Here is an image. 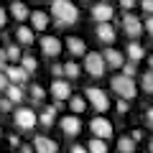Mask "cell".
<instances>
[{"instance_id": "obj_25", "label": "cell", "mask_w": 153, "mask_h": 153, "mask_svg": "<svg viewBox=\"0 0 153 153\" xmlns=\"http://www.w3.org/2000/svg\"><path fill=\"white\" fill-rule=\"evenodd\" d=\"M87 148H89V153H107V143L102 138H92Z\"/></svg>"}, {"instance_id": "obj_7", "label": "cell", "mask_w": 153, "mask_h": 153, "mask_svg": "<svg viewBox=\"0 0 153 153\" xmlns=\"http://www.w3.org/2000/svg\"><path fill=\"white\" fill-rule=\"evenodd\" d=\"M123 31H125L130 38H138L143 33V21L135 16V13L125 10V16H123Z\"/></svg>"}, {"instance_id": "obj_17", "label": "cell", "mask_w": 153, "mask_h": 153, "mask_svg": "<svg viewBox=\"0 0 153 153\" xmlns=\"http://www.w3.org/2000/svg\"><path fill=\"white\" fill-rule=\"evenodd\" d=\"M10 16L16 18V21H28V18H31V10L26 8V3H21V0H13V5H10Z\"/></svg>"}, {"instance_id": "obj_20", "label": "cell", "mask_w": 153, "mask_h": 153, "mask_svg": "<svg viewBox=\"0 0 153 153\" xmlns=\"http://www.w3.org/2000/svg\"><path fill=\"white\" fill-rule=\"evenodd\" d=\"M16 38L21 41L23 46H31V44H33V28H31V26H23V23H21V26L16 28Z\"/></svg>"}, {"instance_id": "obj_10", "label": "cell", "mask_w": 153, "mask_h": 153, "mask_svg": "<svg viewBox=\"0 0 153 153\" xmlns=\"http://www.w3.org/2000/svg\"><path fill=\"white\" fill-rule=\"evenodd\" d=\"M112 16H115V10H112L110 3H97V5L92 8V18L97 23H110V21H112Z\"/></svg>"}, {"instance_id": "obj_8", "label": "cell", "mask_w": 153, "mask_h": 153, "mask_svg": "<svg viewBox=\"0 0 153 153\" xmlns=\"http://www.w3.org/2000/svg\"><path fill=\"white\" fill-rule=\"evenodd\" d=\"M89 130H92L94 138H102V140H107V138H112V123L107 120V117H94L92 123H89Z\"/></svg>"}, {"instance_id": "obj_33", "label": "cell", "mask_w": 153, "mask_h": 153, "mask_svg": "<svg viewBox=\"0 0 153 153\" xmlns=\"http://www.w3.org/2000/svg\"><path fill=\"white\" fill-rule=\"evenodd\" d=\"M8 84H10L8 74H5V71H0V92H5V89H8Z\"/></svg>"}, {"instance_id": "obj_40", "label": "cell", "mask_w": 153, "mask_h": 153, "mask_svg": "<svg viewBox=\"0 0 153 153\" xmlns=\"http://www.w3.org/2000/svg\"><path fill=\"white\" fill-rule=\"evenodd\" d=\"M146 31L153 36V16H148V21H146Z\"/></svg>"}, {"instance_id": "obj_45", "label": "cell", "mask_w": 153, "mask_h": 153, "mask_svg": "<svg viewBox=\"0 0 153 153\" xmlns=\"http://www.w3.org/2000/svg\"><path fill=\"white\" fill-rule=\"evenodd\" d=\"M148 64H151V69H153V56H151V59H148Z\"/></svg>"}, {"instance_id": "obj_22", "label": "cell", "mask_w": 153, "mask_h": 153, "mask_svg": "<svg viewBox=\"0 0 153 153\" xmlns=\"http://www.w3.org/2000/svg\"><path fill=\"white\" fill-rule=\"evenodd\" d=\"M117 151L120 153H135V140H133V135H123L120 140H117Z\"/></svg>"}, {"instance_id": "obj_14", "label": "cell", "mask_w": 153, "mask_h": 153, "mask_svg": "<svg viewBox=\"0 0 153 153\" xmlns=\"http://www.w3.org/2000/svg\"><path fill=\"white\" fill-rule=\"evenodd\" d=\"M105 61H107L110 69H123V64H125V59H123V54L117 49H105Z\"/></svg>"}, {"instance_id": "obj_6", "label": "cell", "mask_w": 153, "mask_h": 153, "mask_svg": "<svg viewBox=\"0 0 153 153\" xmlns=\"http://www.w3.org/2000/svg\"><path fill=\"white\" fill-rule=\"evenodd\" d=\"M51 97H54L56 107H61V105L71 97V84L64 82V79H54V82H51Z\"/></svg>"}, {"instance_id": "obj_41", "label": "cell", "mask_w": 153, "mask_h": 153, "mask_svg": "<svg viewBox=\"0 0 153 153\" xmlns=\"http://www.w3.org/2000/svg\"><path fill=\"white\" fill-rule=\"evenodd\" d=\"M5 23H8V13H5V10H3V8H0V28L5 26Z\"/></svg>"}, {"instance_id": "obj_18", "label": "cell", "mask_w": 153, "mask_h": 153, "mask_svg": "<svg viewBox=\"0 0 153 153\" xmlns=\"http://www.w3.org/2000/svg\"><path fill=\"white\" fill-rule=\"evenodd\" d=\"M97 38L102 44H112L115 41V28L110 23H97Z\"/></svg>"}, {"instance_id": "obj_29", "label": "cell", "mask_w": 153, "mask_h": 153, "mask_svg": "<svg viewBox=\"0 0 153 153\" xmlns=\"http://www.w3.org/2000/svg\"><path fill=\"white\" fill-rule=\"evenodd\" d=\"M140 84H143V92H148V94H153V69H151V71H146V74H143V79H140Z\"/></svg>"}, {"instance_id": "obj_1", "label": "cell", "mask_w": 153, "mask_h": 153, "mask_svg": "<svg viewBox=\"0 0 153 153\" xmlns=\"http://www.w3.org/2000/svg\"><path fill=\"white\" fill-rule=\"evenodd\" d=\"M51 18L56 21L59 28L74 26V23L79 21V8H76L71 0H54V3H51Z\"/></svg>"}, {"instance_id": "obj_23", "label": "cell", "mask_w": 153, "mask_h": 153, "mask_svg": "<svg viewBox=\"0 0 153 153\" xmlns=\"http://www.w3.org/2000/svg\"><path fill=\"white\" fill-rule=\"evenodd\" d=\"M69 107L74 110V115L84 112V110H87V97H82V94H79V97H69Z\"/></svg>"}, {"instance_id": "obj_27", "label": "cell", "mask_w": 153, "mask_h": 153, "mask_svg": "<svg viewBox=\"0 0 153 153\" xmlns=\"http://www.w3.org/2000/svg\"><path fill=\"white\" fill-rule=\"evenodd\" d=\"M21 66L28 71V74H33V71H36V66H38V61L33 59L31 54H26V56H21Z\"/></svg>"}, {"instance_id": "obj_19", "label": "cell", "mask_w": 153, "mask_h": 153, "mask_svg": "<svg viewBox=\"0 0 153 153\" xmlns=\"http://www.w3.org/2000/svg\"><path fill=\"white\" fill-rule=\"evenodd\" d=\"M66 49H69L71 56H82V54H87V46H84V41H82V38H76V36L66 38Z\"/></svg>"}, {"instance_id": "obj_34", "label": "cell", "mask_w": 153, "mask_h": 153, "mask_svg": "<svg viewBox=\"0 0 153 153\" xmlns=\"http://www.w3.org/2000/svg\"><path fill=\"white\" fill-rule=\"evenodd\" d=\"M0 110H3V112H10V110H13V102H10V100H0Z\"/></svg>"}, {"instance_id": "obj_46", "label": "cell", "mask_w": 153, "mask_h": 153, "mask_svg": "<svg viewBox=\"0 0 153 153\" xmlns=\"http://www.w3.org/2000/svg\"><path fill=\"white\" fill-rule=\"evenodd\" d=\"M151 153H153V140H151Z\"/></svg>"}, {"instance_id": "obj_36", "label": "cell", "mask_w": 153, "mask_h": 153, "mask_svg": "<svg viewBox=\"0 0 153 153\" xmlns=\"http://www.w3.org/2000/svg\"><path fill=\"white\" fill-rule=\"evenodd\" d=\"M51 74H54L56 79H59V76L64 74V66H61V64H54V66H51Z\"/></svg>"}, {"instance_id": "obj_24", "label": "cell", "mask_w": 153, "mask_h": 153, "mask_svg": "<svg viewBox=\"0 0 153 153\" xmlns=\"http://www.w3.org/2000/svg\"><path fill=\"white\" fill-rule=\"evenodd\" d=\"M128 59H130L133 64H135V61H140V59H143V46L138 44V41H133V44L128 46Z\"/></svg>"}, {"instance_id": "obj_2", "label": "cell", "mask_w": 153, "mask_h": 153, "mask_svg": "<svg viewBox=\"0 0 153 153\" xmlns=\"http://www.w3.org/2000/svg\"><path fill=\"white\" fill-rule=\"evenodd\" d=\"M110 87H112V92L117 94L120 100H133L138 94V84L133 76H125V74H117L110 79Z\"/></svg>"}, {"instance_id": "obj_38", "label": "cell", "mask_w": 153, "mask_h": 153, "mask_svg": "<svg viewBox=\"0 0 153 153\" xmlns=\"http://www.w3.org/2000/svg\"><path fill=\"white\" fill-rule=\"evenodd\" d=\"M71 153H89V148H84V146H71Z\"/></svg>"}, {"instance_id": "obj_28", "label": "cell", "mask_w": 153, "mask_h": 153, "mask_svg": "<svg viewBox=\"0 0 153 153\" xmlns=\"http://www.w3.org/2000/svg\"><path fill=\"white\" fill-rule=\"evenodd\" d=\"M5 59L8 61H21V49L16 44H8L5 46Z\"/></svg>"}, {"instance_id": "obj_21", "label": "cell", "mask_w": 153, "mask_h": 153, "mask_svg": "<svg viewBox=\"0 0 153 153\" xmlns=\"http://www.w3.org/2000/svg\"><path fill=\"white\" fill-rule=\"evenodd\" d=\"M5 97L10 100V102H21V100L26 97V89H23V84H8Z\"/></svg>"}, {"instance_id": "obj_42", "label": "cell", "mask_w": 153, "mask_h": 153, "mask_svg": "<svg viewBox=\"0 0 153 153\" xmlns=\"http://www.w3.org/2000/svg\"><path fill=\"white\" fill-rule=\"evenodd\" d=\"M10 146H16V148H21V140H18V135H10Z\"/></svg>"}, {"instance_id": "obj_32", "label": "cell", "mask_w": 153, "mask_h": 153, "mask_svg": "<svg viewBox=\"0 0 153 153\" xmlns=\"http://www.w3.org/2000/svg\"><path fill=\"white\" fill-rule=\"evenodd\" d=\"M140 8H143V13L153 16V0H140Z\"/></svg>"}, {"instance_id": "obj_15", "label": "cell", "mask_w": 153, "mask_h": 153, "mask_svg": "<svg viewBox=\"0 0 153 153\" xmlns=\"http://www.w3.org/2000/svg\"><path fill=\"white\" fill-rule=\"evenodd\" d=\"M28 21H31V28H33V31H46V26H49V16H46L44 10H33Z\"/></svg>"}, {"instance_id": "obj_39", "label": "cell", "mask_w": 153, "mask_h": 153, "mask_svg": "<svg viewBox=\"0 0 153 153\" xmlns=\"http://www.w3.org/2000/svg\"><path fill=\"white\" fill-rule=\"evenodd\" d=\"M146 123H148V128H153V107L146 112Z\"/></svg>"}, {"instance_id": "obj_31", "label": "cell", "mask_w": 153, "mask_h": 153, "mask_svg": "<svg viewBox=\"0 0 153 153\" xmlns=\"http://www.w3.org/2000/svg\"><path fill=\"white\" fill-rule=\"evenodd\" d=\"M123 74L125 76H135V64H133V61H125V64H123Z\"/></svg>"}, {"instance_id": "obj_37", "label": "cell", "mask_w": 153, "mask_h": 153, "mask_svg": "<svg viewBox=\"0 0 153 153\" xmlns=\"http://www.w3.org/2000/svg\"><path fill=\"white\" fill-rule=\"evenodd\" d=\"M128 110H130V105H128V100H120V102H117V112H128Z\"/></svg>"}, {"instance_id": "obj_44", "label": "cell", "mask_w": 153, "mask_h": 153, "mask_svg": "<svg viewBox=\"0 0 153 153\" xmlns=\"http://www.w3.org/2000/svg\"><path fill=\"white\" fill-rule=\"evenodd\" d=\"M3 69H5V61H3V59H0V71H3Z\"/></svg>"}, {"instance_id": "obj_43", "label": "cell", "mask_w": 153, "mask_h": 153, "mask_svg": "<svg viewBox=\"0 0 153 153\" xmlns=\"http://www.w3.org/2000/svg\"><path fill=\"white\" fill-rule=\"evenodd\" d=\"M21 153H33V148L26 146V143H21Z\"/></svg>"}, {"instance_id": "obj_35", "label": "cell", "mask_w": 153, "mask_h": 153, "mask_svg": "<svg viewBox=\"0 0 153 153\" xmlns=\"http://www.w3.org/2000/svg\"><path fill=\"white\" fill-rule=\"evenodd\" d=\"M120 8L123 10H133L135 8V0H120Z\"/></svg>"}, {"instance_id": "obj_5", "label": "cell", "mask_w": 153, "mask_h": 153, "mask_svg": "<svg viewBox=\"0 0 153 153\" xmlns=\"http://www.w3.org/2000/svg\"><path fill=\"white\" fill-rule=\"evenodd\" d=\"M84 97H87V102L92 105L97 112H107L110 110V97L102 92V89H97V87H89L87 92H84Z\"/></svg>"}, {"instance_id": "obj_30", "label": "cell", "mask_w": 153, "mask_h": 153, "mask_svg": "<svg viewBox=\"0 0 153 153\" xmlns=\"http://www.w3.org/2000/svg\"><path fill=\"white\" fill-rule=\"evenodd\" d=\"M44 97H46V89L41 87V84H31V100L33 102H41Z\"/></svg>"}, {"instance_id": "obj_13", "label": "cell", "mask_w": 153, "mask_h": 153, "mask_svg": "<svg viewBox=\"0 0 153 153\" xmlns=\"http://www.w3.org/2000/svg\"><path fill=\"white\" fill-rule=\"evenodd\" d=\"M33 151L36 153H59V146H56L49 135H38L36 140H33Z\"/></svg>"}, {"instance_id": "obj_16", "label": "cell", "mask_w": 153, "mask_h": 153, "mask_svg": "<svg viewBox=\"0 0 153 153\" xmlns=\"http://www.w3.org/2000/svg\"><path fill=\"white\" fill-rule=\"evenodd\" d=\"M56 120V105H49V107H41V115H38V123L44 128H51Z\"/></svg>"}, {"instance_id": "obj_3", "label": "cell", "mask_w": 153, "mask_h": 153, "mask_svg": "<svg viewBox=\"0 0 153 153\" xmlns=\"http://www.w3.org/2000/svg\"><path fill=\"white\" fill-rule=\"evenodd\" d=\"M84 69H87L89 76H102L107 71V61L100 51H87L84 54Z\"/></svg>"}, {"instance_id": "obj_4", "label": "cell", "mask_w": 153, "mask_h": 153, "mask_svg": "<svg viewBox=\"0 0 153 153\" xmlns=\"http://www.w3.org/2000/svg\"><path fill=\"white\" fill-rule=\"evenodd\" d=\"M13 120H16V128H18V130L28 133V130H33V128H36V123H38V115L33 112L31 107H21V110H16Z\"/></svg>"}, {"instance_id": "obj_26", "label": "cell", "mask_w": 153, "mask_h": 153, "mask_svg": "<svg viewBox=\"0 0 153 153\" xmlns=\"http://www.w3.org/2000/svg\"><path fill=\"white\" fill-rule=\"evenodd\" d=\"M64 76L66 79H76L79 76V64L76 61H66L64 64Z\"/></svg>"}, {"instance_id": "obj_9", "label": "cell", "mask_w": 153, "mask_h": 153, "mask_svg": "<svg viewBox=\"0 0 153 153\" xmlns=\"http://www.w3.org/2000/svg\"><path fill=\"white\" fill-rule=\"evenodd\" d=\"M3 71L8 74V79H10V84H26L28 79H31V74H28V71L23 69L21 64H10V66H5Z\"/></svg>"}, {"instance_id": "obj_12", "label": "cell", "mask_w": 153, "mask_h": 153, "mask_svg": "<svg viewBox=\"0 0 153 153\" xmlns=\"http://www.w3.org/2000/svg\"><path fill=\"white\" fill-rule=\"evenodd\" d=\"M61 51V41L56 36H44L41 38V54L44 56H56Z\"/></svg>"}, {"instance_id": "obj_11", "label": "cell", "mask_w": 153, "mask_h": 153, "mask_svg": "<svg viewBox=\"0 0 153 153\" xmlns=\"http://www.w3.org/2000/svg\"><path fill=\"white\" fill-rule=\"evenodd\" d=\"M79 130H82V123H79L76 115H66V117H61V133H64V135L74 138Z\"/></svg>"}]
</instances>
